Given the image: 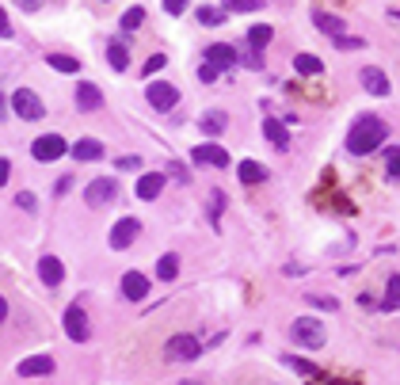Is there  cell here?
<instances>
[{"label": "cell", "mask_w": 400, "mask_h": 385, "mask_svg": "<svg viewBox=\"0 0 400 385\" xmlns=\"http://www.w3.org/2000/svg\"><path fill=\"white\" fill-rule=\"evenodd\" d=\"M389 138V123L377 115H359L354 118V126L347 130V153L351 157H370V153H377L385 145Z\"/></svg>", "instance_id": "1"}, {"label": "cell", "mask_w": 400, "mask_h": 385, "mask_svg": "<svg viewBox=\"0 0 400 385\" xmlns=\"http://www.w3.org/2000/svg\"><path fill=\"white\" fill-rule=\"evenodd\" d=\"M198 355H202V344H198L191 332H175L168 344H164V359L168 362H191Z\"/></svg>", "instance_id": "2"}, {"label": "cell", "mask_w": 400, "mask_h": 385, "mask_svg": "<svg viewBox=\"0 0 400 385\" xmlns=\"http://www.w3.org/2000/svg\"><path fill=\"white\" fill-rule=\"evenodd\" d=\"M290 339L302 347H324V324L313 321V317H297V321L290 324Z\"/></svg>", "instance_id": "3"}, {"label": "cell", "mask_w": 400, "mask_h": 385, "mask_svg": "<svg viewBox=\"0 0 400 385\" xmlns=\"http://www.w3.org/2000/svg\"><path fill=\"white\" fill-rule=\"evenodd\" d=\"M115 199H118V183L111 180V175H99V180H92L84 187V202L92 206V210H99V206H107Z\"/></svg>", "instance_id": "4"}, {"label": "cell", "mask_w": 400, "mask_h": 385, "mask_svg": "<svg viewBox=\"0 0 400 385\" xmlns=\"http://www.w3.org/2000/svg\"><path fill=\"white\" fill-rule=\"evenodd\" d=\"M12 111L24 118V123H39L42 115H46V107H42V100L31 88H19V92H12Z\"/></svg>", "instance_id": "5"}, {"label": "cell", "mask_w": 400, "mask_h": 385, "mask_svg": "<svg viewBox=\"0 0 400 385\" xmlns=\"http://www.w3.org/2000/svg\"><path fill=\"white\" fill-rule=\"evenodd\" d=\"M65 153H69V145H65L61 134H42V138H35V145H31V157L42 160V164L58 160V157H65Z\"/></svg>", "instance_id": "6"}, {"label": "cell", "mask_w": 400, "mask_h": 385, "mask_svg": "<svg viewBox=\"0 0 400 385\" xmlns=\"http://www.w3.org/2000/svg\"><path fill=\"white\" fill-rule=\"evenodd\" d=\"M145 100H149V107H157V111H172V107L180 103V88L164 84V81H153L145 88Z\"/></svg>", "instance_id": "7"}, {"label": "cell", "mask_w": 400, "mask_h": 385, "mask_svg": "<svg viewBox=\"0 0 400 385\" xmlns=\"http://www.w3.org/2000/svg\"><path fill=\"white\" fill-rule=\"evenodd\" d=\"M65 336H69L73 344H88V336H92V324H88V313L81 305H69V309H65Z\"/></svg>", "instance_id": "8"}, {"label": "cell", "mask_w": 400, "mask_h": 385, "mask_svg": "<svg viewBox=\"0 0 400 385\" xmlns=\"http://www.w3.org/2000/svg\"><path fill=\"white\" fill-rule=\"evenodd\" d=\"M141 233V222L138 217H122V222H115V229H111V248L115 252H126L133 240H138Z\"/></svg>", "instance_id": "9"}, {"label": "cell", "mask_w": 400, "mask_h": 385, "mask_svg": "<svg viewBox=\"0 0 400 385\" xmlns=\"http://www.w3.org/2000/svg\"><path fill=\"white\" fill-rule=\"evenodd\" d=\"M191 160H195V164H210V168H225V164H229V153L221 149V145H214V141H202V145L191 149Z\"/></svg>", "instance_id": "10"}, {"label": "cell", "mask_w": 400, "mask_h": 385, "mask_svg": "<svg viewBox=\"0 0 400 385\" xmlns=\"http://www.w3.org/2000/svg\"><path fill=\"white\" fill-rule=\"evenodd\" d=\"M122 298L126 302H145L149 298V279L141 271H126L122 274Z\"/></svg>", "instance_id": "11"}, {"label": "cell", "mask_w": 400, "mask_h": 385, "mask_svg": "<svg viewBox=\"0 0 400 385\" xmlns=\"http://www.w3.org/2000/svg\"><path fill=\"white\" fill-rule=\"evenodd\" d=\"M206 65H214L217 73H225L237 65V50L229 46V42H214V46H206Z\"/></svg>", "instance_id": "12"}, {"label": "cell", "mask_w": 400, "mask_h": 385, "mask_svg": "<svg viewBox=\"0 0 400 385\" xmlns=\"http://www.w3.org/2000/svg\"><path fill=\"white\" fill-rule=\"evenodd\" d=\"M359 81H362V88L370 96H389V92H393V88H389V76L381 69H374V65H366V69L359 73Z\"/></svg>", "instance_id": "13"}, {"label": "cell", "mask_w": 400, "mask_h": 385, "mask_svg": "<svg viewBox=\"0 0 400 385\" xmlns=\"http://www.w3.org/2000/svg\"><path fill=\"white\" fill-rule=\"evenodd\" d=\"M19 378H46V374H53V359L50 355H31L19 362Z\"/></svg>", "instance_id": "14"}, {"label": "cell", "mask_w": 400, "mask_h": 385, "mask_svg": "<svg viewBox=\"0 0 400 385\" xmlns=\"http://www.w3.org/2000/svg\"><path fill=\"white\" fill-rule=\"evenodd\" d=\"M39 279L46 282V286H61V279H65V263H61L58 256H42V260H39Z\"/></svg>", "instance_id": "15"}, {"label": "cell", "mask_w": 400, "mask_h": 385, "mask_svg": "<svg viewBox=\"0 0 400 385\" xmlns=\"http://www.w3.org/2000/svg\"><path fill=\"white\" fill-rule=\"evenodd\" d=\"M76 107H81V111H99V107H103V92L88 81L76 84Z\"/></svg>", "instance_id": "16"}, {"label": "cell", "mask_w": 400, "mask_h": 385, "mask_svg": "<svg viewBox=\"0 0 400 385\" xmlns=\"http://www.w3.org/2000/svg\"><path fill=\"white\" fill-rule=\"evenodd\" d=\"M160 191H164V172H145V175L138 180V199L153 202Z\"/></svg>", "instance_id": "17"}, {"label": "cell", "mask_w": 400, "mask_h": 385, "mask_svg": "<svg viewBox=\"0 0 400 385\" xmlns=\"http://www.w3.org/2000/svg\"><path fill=\"white\" fill-rule=\"evenodd\" d=\"M263 134H267V141H271L279 153L290 149V134H286V126L279 123V118H267V123H263Z\"/></svg>", "instance_id": "18"}, {"label": "cell", "mask_w": 400, "mask_h": 385, "mask_svg": "<svg viewBox=\"0 0 400 385\" xmlns=\"http://www.w3.org/2000/svg\"><path fill=\"white\" fill-rule=\"evenodd\" d=\"M313 27H320V31H324V35H332V38H339L343 31H347V27H343V19H339V16H332V12H320V8L313 12Z\"/></svg>", "instance_id": "19"}, {"label": "cell", "mask_w": 400, "mask_h": 385, "mask_svg": "<svg viewBox=\"0 0 400 385\" xmlns=\"http://www.w3.org/2000/svg\"><path fill=\"white\" fill-rule=\"evenodd\" d=\"M69 153H73L76 160H99V157H103V141H96V138H81Z\"/></svg>", "instance_id": "20"}, {"label": "cell", "mask_w": 400, "mask_h": 385, "mask_svg": "<svg viewBox=\"0 0 400 385\" xmlns=\"http://www.w3.org/2000/svg\"><path fill=\"white\" fill-rule=\"evenodd\" d=\"M198 126H202V134H210V138H217L221 130L229 126V115L225 111H206L202 118H198Z\"/></svg>", "instance_id": "21"}, {"label": "cell", "mask_w": 400, "mask_h": 385, "mask_svg": "<svg viewBox=\"0 0 400 385\" xmlns=\"http://www.w3.org/2000/svg\"><path fill=\"white\" fill-rule=\"evenodd\" d=\"M294 69L302 73V76H320V73H324V61H320L317 53H297V58H294Z\"/></svg>", "instance_id": "22"}, {"label": "cell", "mask_w": 400, "mask_h": 385, "mask_svg": "<svg viewBox=\"0 0 400 385\" xmlns=\"http://www.w3.org/2000/svg\"><path fill=\"white\" fill-rule=\"evenodd\" d=\"M381 309H385V313H396V309H400V274H389V282H385V298H381Z\"/></svg>", "instance_id": "23"}, {"label": "cell", "mask_w": 400, "mask_h": 385, "mask_svg": "<svg viewBox=\"0 0 400 385\" xmlns=\"http://www.w3.org/2000/svg\"><path fill=\"white\" fill-rule=\"evenodd\" d=\"M237 175H240V183H248V187H252V183H263L271 172H267L263 164H255V160H244L240 168H237Z\"/></svg>", "instance_id": "24"}, {"label": "cell", "mask_w": 400, "mask_h": 385, "mask_svg": "<svg viewBox=\"0 0 400 385\" xmlns=\"http://www.w3.org/2000/svg\"><path fill=\"white\" fill-rule=\"evenodd\" d=\"M157 274H160V282H172L175 274H180V256H175V252H164L157 260Z\"/></svg>", "instance_id": "25"}, {"label": "cell", "mask_w": 400, "mask_h": 385, "mask_svg": "<svg viewBox=\"0 0 400 385\" xmlns=\"http://www.w3.org/2000/svg\"><path fill=\"white\" fill-rule=\"evenodd\" d=\"M271 35H275V27H267V24L248 27V50H263L267 42H271Z\"/></svg>", "instance_id": "26"}, {"label": "cell", "mask_w": 400, "mask_h": 385, "mask_svg": "<svg viewBox=\"0 0 400 385\" xmlns=\"http://www.w3.org/2000/svg\"><path fill=\"white\" fill-rule=\"evenodd\" d=\"M107 61H111V69H115V73H122V69L130 65L126 46H122V42H111V46H107Z\"/></svg>", "instance_id": "27"}, {"label": "cell", "mask_w": 400, "mask_h": 385, "mask_svg": "<svg viewBox=\"0 0 400 385\" xmlns=\"http://www.w3.org/2000/svg\"><path fill=\"white\" fill-rule=\"evenodd\" d=\"M46 65H50V69H58V73H76V69H81V61L69 58V53H50Z\"/></svg>", "instance_id": "28"}, {"label": "cell", "mask_w": 400, "mask_h": 385, "mask_svg": "<svg viewBox=\"0 0 400 385\" xmlns=\"http://www.w3.org/2000/svg\"><path fill=\"white\" fill-rule=\"evenodd\" d=\"M141 24H145V8H130V12L122 16V31H126V35H130V31H138Z\"/></svg>", "instance_id": "29"}, {"label": "cell", "mask_w": 400, "mask_h": 385, "mask_svg": "<svg viewBox=\"0 0 400 385\" xmlns=\"http://www.w3.org/2000/svg\"><path fill=\"white\" fill-rule=\"evenodd\" d=\"M221 4H225L229 12H260L263 0H221Z\"/></svg>", "instance_id": "30"}, {"label": "cell", "mask_w": 400, "mask_h": 385, "mask_svg": "<svg viewBox=\"0 0 400 385\" xmlns=\"http://www.w3.org/2000/svg\"><path fill=\"white\" fill-rule=\"evenodd\" d=\"M309 305H317V309H324V313H336L339 309V302L332 298V294H309Z\"/></svg>", "instance_id": "31"}, {"label": "cell", "mask_w": 400, "mask_h": 385, "mask_svg": "<svg viewBox=\"0 0 400 385\" xmlns=\"http://www.w3.org/2000/svg\"><path fill=\"white\" fill-rule=\"evenodd\" d=\"M221 19H225V12H217V8H198V24H206V27H217Z\"/></svg>", "instance_id": "32"}, {"label": "cell", "mask_w": 400, "mask_h": 385, "mask_svg": "<svg viewBox=\"0 0 400 385\" xmlns=\"http://www.w3.org/2000/svg\"><path fill=\"white\" fill-rule=\"evenodd\" d=\"M164 65H168V58H164V53H153V58L145 61V76H157Z\"/></svg>", "instance_id": "33"}, {"label": "cell", "mask_w": 400, "mask_h": 385, "mask_svg": "<svg viewBox=\"0 0 400 385\" xmlns=\"http://www.w3.org/2000/svg\"><path fill=\"white\" fill-rule=\"evenodd\" d=\"M16 206H19V210H39V199L31 191H19L16 195Z\"/></svg>", "instance_id": "34"}, {"label": "cell", "mask_w": 400, "mask_h": 385, "mask_svg": "<svg viewBox=\"0 0 400 385\" xmlns=\"http://www.w3.org/2000/svg\"><path fill=\"white\" fill-rule=\"evenodd\" d=\"M221 210H225V195H221V191H214V195H210V217L217 222V217H221Z\"/></svg>", "instance_id": "35"}, {"label": "cell", "mask_w": 400, "mask_h": 385, "mask_svg": "<svg viewBox=\"0 0 400 385\" xmlns=\"http://www.w3.org/2000/svg\"><path fill=\"white\" fill-rule=\"evenodd\" d=\"M244 65L260 73V69H263V53H260V50H248V53H244Z\"/></svg>", "instance_id": "36"}, {"label": "cell", "mask_w": 400, "mask_h": 385, "mask_svg": "<svg viewBox=\"0 0 400 385\" xmlns=\"http://www.w3.org/2000/svg\"><path fill=\"white\" fill-rule=\"evenodd\" d=\"M282 362H286V366H294L297 374H313V366H309V362H305V359H294V355H286Z\"/></svg>", "instance_id": "37"}, {"label": "cell", "mask_w": 400, "mask_h": 385, "mask_svg": "<svg viewBox=\"0 0 400 385\" xmlns=\"http://www.w3.org/2000/svg\"><path fill=\"white\" fill-rule=\"evenodd\" d=\"M389 175H400V149H389Z\"/></svg>", "instance_id": "38"}, {"label": "cell", "mask_w": 400, "mask_h": 385, "mask_svg": "<svg viewBox=\"0 0 400 385\" xmlns=\"http://www.w3.org/2000/svg\"><path fill=\"white\" fill-rule=\"evenodd\" d=\"M198 81H202V84H214V81H217V69H214V65H202V69H198Z\"/></svg>", "instance_id": "39"}, {"label": "cell", "mask_w": 400, "mask_h": 385, "mask_svg": "<svg viewBox=\"0 0 400 385\" xmlns=\"http://www.w3.org/2000/svg\"><path fill=\"white\" fill-rule=\"evenodd\" d=\"M0 38H12V24H8V12L0 8Z\"/></svg>", "instance_id": "40"}, {"label": "cell", "mask_w": 400, "mask_h": 385, "mask_svg": "<svg viewBox=\"0 0 400 385\" xmlns=\"http://www.w3.org/2000/svg\"><path fill=\"white\" fill-rule=\"evenodd\" d=\"M118 168L122 172H133V168H141V160L138 157H118Z\"/></svg>", "instance_id": "41"}, {"label": "cell", "mask_w": 400, "mask_h": 385, "mask_svg": "<svg viewBox=\"0 0 400 385\" xmlns=\"http://www.w3.org/2000/svg\"><path fill=\"white\" fill-rule=\"evenodd\" d=\"M164 8H168L172 16H180V12H187V0H164Z\"/></svg>", "instance_id": "42"}, {"label": "cell", "mask_w": 400, "mask_h": 385, "mask_svg": "<svg viewBox=\"0 0 400 385\" xmlns=\"http://www.w3.org/2000/svg\"><path fill=\"white\" fill-rule=\"evenodd\" d=\"M168 172L175 175V180H180V183H187V180H191V175H187V168H183V164H168Z\"/></svg>", "instance_id": "43"}, {"label": "cell", "mask_w": 400, "mask_h": 385, "mask_svg": "<svg viewBox=\"0 0 400 385\" xmlns=\"http://www.w3.org/2000/svg\"><path fill=\"white\" fill-rule=\"evenodd\" d=\"M336 46H339V50H359L362 42H359V38H343V35H339V38H336Z\"/></svg>", "instance_id": "44"}, {"label": "cell", "mask_w": 400, "mask_h": 385, "mask_svg": "<svg viewBox=\"0 0 400 385\" xmlns=\"http://www.w3.org/2000/svg\"><path fill=\"white\" fill-rule=\"evenodd\" d=\"M8 175H12V164H8L4 157H0V187H4V183H8Z\"/></svg>", "instance_id": "45"}, {"label": "cell", "mask_w": 400, "mask_h": 385, "mask_svg": "<svg viewBox=\"0 0 400 385\" xmlns=\"http://www.w3.org/2000/svg\"><path fill=\"white\" fill-rule=\"evenodd\" d=\"M8 321V302H4V294H0V324Z\"/></svg>", "instance_id": "46"}, {"label": "cell", "mask_w": 400, "mask_h": 385, "mask_svg": "<svg viewBox=\"0 0 400 385\" xmlns=\"http://www.w3.org/2000/svg\"><path fill=\"white\" fill-rule=\"evenodd\" d=\"M8 118V100H4V92H0V123Z\"/></svg>", "instance_id": "47"}, {"label": "cell", "mask_w": 400, "mask_h": 385, "mask_svg": "<svg viewBox=\"0 0 400 385\" xmlns=\"http://www.w3.org/2000/svg\"><path fill=\"white\" fill-rule=\"evenodd\" d=\"M183 385H198V381H183Z\"/></svg>", "instance_id": "48"}, {"label": "cell", "mask_w": 400, "mask_h": 385, "mask_svg": "<svg viewBox=\"0 0 400 385\" xmlns=\"http://www.w3.org/2000/svg\"><path fill=\"white\" fill-rule=\"evenodd\" d=\"M27 4H35V0H27Z\"/></svg>", "instance_id": "49"}]
</instances>
